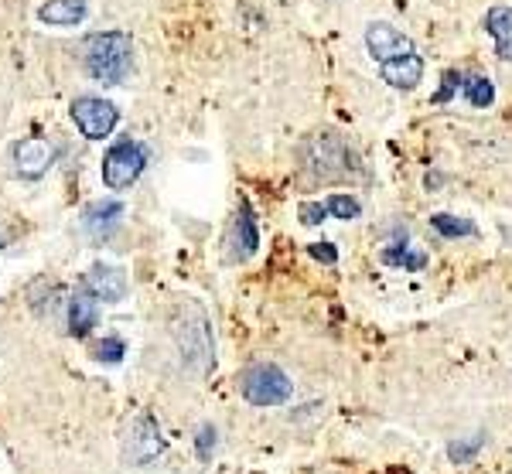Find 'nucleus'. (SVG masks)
Instances as JSON below:
<instances>
[{"mask_svg":"<svg viewBox=\"0 0 512 474\" xmlns=\"http://www.w3.org/2000/svg\"><path fill=\"white\" fill-rule=\"evenodd\" d=\"M301 168L315 181H345L355 174V154L335 133H315L301 144Z\"/></svg>","mask_w":512,"mask_h":474,"instance_id":"obj_1","label":"nucleus"},{"mask_svg":"<svg viewBox=\"0 0 512 474\" xmlns=\"http://www.w3.org/2000/svg\"><path fill=\"white\" fill-rule=\"evenodd\" d=\"M86 72L96 82H106V86H117V82L127 79L130 62H134V45L123 31H103V35H93L86 41Z\"/></svg>","mask_w":512,"mask_h":474,"instance_id":"obj_2","label":"nucleus"},{"mask_svg":"<svg viewBox=\"0 0 512 474\" xmlns=\"http://www.w3.org/2000/svg\"><path fill=\"white\" fill-rule=\"evenodd\" d=\"M239 393H243L246 403H253V406H280L291 399L294 382L287 379L284 369L263 362V365H250V369L239 376Z\"/></svg>","mask_w":512,"mask_h":474,"instance_id":"obj_3","label":"nucleus"},{"mask_svg":"<svg viewBox=\"0 0 512 474\" xmlns=\"http://www.w3.org/2000/svg\"><path fill=\"white\" fill-rule=\"evenodd\" d=\"M144 164H147V151H144V144H140V140H130V137L117 140V144H113L110 151H106V157H103L106 188H113V191L130 188L140 178Z\"/></svg>","mask_w":512,"mask_h":474,"instance_id":"obj_4","label":"nucleus"},{"mask_svg":"<svg viewBox=\"0 0 512 474\" xmlns=\"http://www.w3.org/2000/svg\"><path fill=\"white\" fill-rule=\"evenodd\" d=\"M181 355H185L188 365H195L198 372H205L212 365V338H209V321L198 307H188L185 321L175 328Z\"/></svg>","mask_w":512,"mask_h":474,"instance_id":"obj_5","label":"nucleus"},{"mask_svg":"<svg viewBox=\"0 0 512 474\" xmlns=\"http://www.w3.org/2000/svg\"><path fill=\"white\" fill-rule=\"evenodd\" d=\"M69 113H72V123L79 127V133L89 140L110 137L113 127H117V120H120L117 106L106 103V99H99V96H79Z\"/></svg>","mask_w":512,"mask_h":474,"instance_id":"obj_6","label":"nucleus"},{"mask_svg":"<svg viewBox=\"0 0 512 474\" xmlns=\"http://www.w3.org/2000/svg\"><path fill=\"white\" fill-rule=\"evenodd\" d=\"M366 48H369V55H373L379 65L417 52L414 41L403 35V31H396L393 24H386V21H376V24H369V28H366Z\"/></svg>","mask_w":512,"mask_h":474,"instance_id":"obj_7","label":"nucleus"},{"mask_svg":"<svg viewBox=\"0 0 512 474\" xmlns=\"http://www.w3.org/2000/svg\"><path fill=\"white\" fill-rule=\"evenodd\" d=\"M82 290L89 297H96L99 304H117L127 297V277H123L120 266H106V263H96L89 266V273L82 277Z\"/></svg>","mask_w":512,"mask_h":474,"instance_id":"obj_8","label":"nucleus"},{"mask_svg":"<svg viewBox=\"0 0 512 474\" xmlns=\"http://www.w3.org/2000/svg\"><path fill=\"white\" fill-rule=\"evenodd\" d=\"M55 161V147L48 144L45 137H28L21 144H14V168H18L21 178L35 181L41 178Z\"/></svg>","mask_w":512,"mask_h":474,"instance_id":"obj_9","label":"nucleus"},{"mask_svg":"<svg viewBox=\"0 0 512 474\" xmlns=\"http://www.w3.org/2000/svg\"><path fill=\"white\" fill-rule=\"evenodd\" d=\"M120 219H123V205L117 198H103V202H93L82 212V226H86L93 239H110L117 232Z\"/></svg>","mask_w":512,"mask_h":474,"instance_id":"obj_10","label":"nucleus"},{"mask_svg":"<svg viewBox=\"0 0 512 474\" xmlns=\"http://www.w3.org/2000/svg\"><path fill=\"white\" fill-rule=\"evenodd\" d=\"M229 260H246L253 256V249L260 246V232H256V219L250 212V202H239V212H236V222H233V239H229Z\"/></svg>","mask_w":512,"mask_h":474,"instance_id":"obj_11","label":"nucleus"},{"mask_svg":"<svg viewBox=\"0 0 512 474\" xmlns=\"http://www.w3.org/2000/svg\"><path fill=\"white\" fill-rule=\"evenodd\" d=\"M164 440H161V430L158 423H154L151 417H137V423L130 427V457H134L137 464H147L154 454H161Z\"/></svg>","mask_w":512,"mask_h":474,"instance_id":"obj_12","label":"nucleus"},{"mask_svg":"<svg viewBox=\"0 0 512 474\" xmlns=\"http://www.w3.org/2000/svg\"><path fill=\"white\" fill-rule=\"evenodd\" d=\"M96 318H99V301L79 287L76 294L69 297V335L86 338L89 331L96 328Z\"/></svg>","mask_w":512,"mask_h":474,"instance_id":"obj_13","label":"nucleus"},{"mask_svg":"<svg viewBox=\"0 0 512 474\" xmlns=\"http://www.w3.org/2000/svg\"><path fill=\"white\" fill-rule=\"evenodd\" d=\"M38 21L52 28H76L86 21V0H48L45 7H38Z\"/></svg>","mask_w":512,"mask_h":474,"instance_id":"obj_14","label":"nucleus"},{"mask_svg":"<svg viewBox=\"0 0 512 474\" xmlns=\"http://www.w3.org/2000/svg\"><path fill=\"white\" fill-rule=\"evenodd\" d=\"M379 72H383V79L396 89H414L417 82L424 79V62H420V55L414 52V55L393 58V62H383Z\"/></svg>","mask_w":512,"mask_h":474,"instance_id":"obj_15","label":"nucleus"},{"mask_svg":"<svg viewBox=\"0 0 512 474\" xmlns=\"http://www.w3.org/2000/svg\"><path fill=\"white\" fill-rule=\"evenodd\" d=\"M485 31L495 38L499 58H512V11L509 7H492V11L485 14Z\"/></svg>","mask_w":512,"mask_h":474,"instance_id":"obj_16","label":"nucleus"},{"mask_svg":"<svg viewBox=\"0 0 512 474\" xmlns=\"http://www.w3.org/2000/svg\"><path fill=\"white\" fill-rule=\"evenodd\" d=\"M465 96H468V103L472 106H489L492 99H495V89H492V82L489 79H482V76H468L465 79Z\"/></svg>","mask_w":512,"mask_h":474,"instance_id":"obj_17","label":"nucleus"},{"mask_svg":"<svg viewBox=\"0 0 512 474\" xmlns=\"http://www.w3.org/2000/svg\"><path fill=\"white\" fill-rule=\"evenodd\" d=\"M325 209L335 215V219H355L359 215V202L352 195H332L325 202Z\"/></svg>","mask_w":512,"mask_h":474,"instance_id":"obj_18","label":"nucleus"},{"mask_svg":"<svg viewBox=\"0 0 512 474\" xmlns=\"http://www.w3.org/2000/svg\"><path fill=\"white\" fill-rule=\"evenodd\" d=\"M434 229L441 232V236H472V226L468 222H461V219H454V215H434Z\"/></svg>","mask_w":512,"mask_h":474,"instance_id":"obj_19","label":"nucleus"},{"mask_svg":"<svg viewBox=\"0 0 512 474\" xmlns=\"http://www.w3.org/2000/svg\"><path fill=\"white\" fill-rule=\"evenodd\" d=\"M93 359L96 362H120L123 359V342L120 338H103V342L93 348Z\"/></svg>","mask_w":512,"mask_h":474,"instance_id":"obj_20","label":"nucleus"},{"mask_svg":"<svg viewBox=\"0 0 512 474\" xmlns=\"http://www.w3.org/2000/svg\"><path fill=\"white\" fill-rule=\"evenodd\" d=\"M386 263H396V266H410V270H420V266H424L427 260L420 253H407V249H393V253H386Z\"/></svg>","mask_w":512,"mask_h":474,"instance_id":"obj_21","label":"nucleus"},{"mask_svg":"<svg viewBox=\"0 0 512 474\" xmlns=\"http://www.w3.org/2000/svg\"><path fill=\"white\" fill-rule=\"evenodd\" d=\"M212 447H216V430L202 427V434H198V457H202V461H209Z\"/></svg>","mask_w":512,"mask_h":474,"instance_id":"obj_22","label":"nucleus"},{"mask_svg":"<svg viewBox=\"0 0 512 474\" xmlns=\"http://www.w3.org/2000/svg\"><path fill=\"white\" fill-rule=\"evenodd\" d=\"M328 215V209L325 205H318V202H304L301 205V219L308 222V226H315V222H321Z\"/></svg>","mask_w":512,"mask_h":474,"instance_id":"obj_23","label":"nucleus"},{"mask_svg":"<svg viewBox=\"0 0 512 474\" xmlns=\"http://www.w3.org/2000/svg\"><path fill=\"white\" fill-rule=\"evenodd\" d=\"M311 256H315V260H321V263H328V266L338 260V253L328 243H315V246H311Z\"/></svg>","mask_w":512,"mask_h":474,"instance_id":"obj_24","label":"nucleus"}]
</instances>
